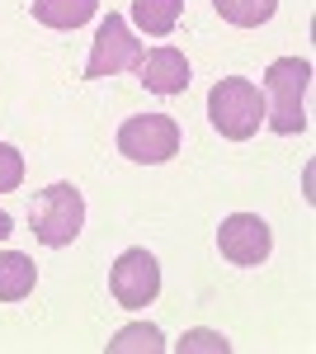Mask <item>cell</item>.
Returning a JSON list of instances; mask_svg holds the SVG:
<instances>
[{
    "instance_id": "cell-14",
    "label": "cell",
    "mask_w": 316,
    "mask_h": 354,
    "mask_svg": "<svg viewBox=\"0 0 316 354\" xmlns=\"http://www.w3.org/2000/svg\"><path fill=\"white\" fill-rule=\"evenodd\" d=\"M19 185H24V156L10 142H0V194H15Z\"/></svg>"
},
{
    "instance_id": "cell-8",
    "label": "cell",
    "mask_w": 316,
    "mask_h": 354,
    "mask_svg": "<svg viewBox=\"0 0 316 354\" xmlns=\"http://www.w3.org/2000/svg\"><path fill=\"white\" fill-rule=\"evenodd\" d=\"M137 76L142 85L151 90V95H185L189 90V57L180 48H151V53H142L137 62Z\"/></svg>"
},
{
    "instance_id": "cell-2",
    "label": "cell",
    "mask_w": 316,
    "mask_h": 354,
    "mask_svg": "<svg viewBox=\"0 0 316 354\" xmlns=\"http://www.w3.org/2000/svg\"><path fill=\"white\" fill-rule=\"evenodd\" d=\"M208 123L222 137H232V142L255 137V133H260V123H264L260 85L245 81V76H222V81L208 90Z\"/></svg>"
},
{
    "instance_id": "cell-15",
    "label": "cell",
    "mask_w": 316,
    "mask_h": 354,
    "mask_svg": "<svg viewBox=\"0 0 316 354\" xmlns=\"http://www.w3.org/2000/svg\"><path fill=\"white\" fill-rule=\"evenodd\" d=\"M189 350H212V354H227V350H232V340H222L217 330H189L185 340H180V354H189Z\"/></svg>"
},
{
    "instance_id": "cell-5",
    "label": "cell",
    "mask_w": 316,
    "mask_h": 354,
    "mask_svg": "<svg viewBox=\"0 0 316 354\" xmlns=\"http://www.w3.org/2000/svg\"><path fill=\"white\" fill-rule=\"evenodd\" d=\"M142 62V43L132 38V28L123 15H109L95 43H90V57H85V81H104V76H118V71H137Z\"/></svg>"
},
{
    "instance_id": "cell-12",
    "label": "cell",
    "mask_w": 316,
    "mask_h": 354,
    "mask_svg": "<svg viewBox=\"0 0 316 354\" xmlns=\"http://www.w3.org/2000/svg\"><path fill=\"white\" fill-rule=\"evenodd\" d=\"M212 10H217L227 24H236V28H260V24L274 19L279 0H212Z\"/></svg>"
},
{
    "instance_id": "cell-9",
    "label": "cell",
    "mask_w": 316,
    "mask_h": 354,
    "mask_svg": "<svg viewBox=\"0 0 316 354\" xmlns=\"http://www.w3.org/2000/svg\"><path fill=\"white\" fill-rule=\"evenodd\" d=\"M28 10H33L38 24H48V28H80L95 19L100 0H33Z\"/></svg>"
},
{
    "instance_id": "cell-10",
    "label": "cell",
    "mask_w": 316,
    "mask_h": 354,
    "mask_svg": "<svg viewBox=\"0 0 316 354\" xmlns=\"http://www.w3.org/2000/svg\"><path fill=\"white\" fill-rule=\"evenodd\" d=\"M33 283H38V265L19 250H5L0 255V302H24Z\"/></svg>"
},
{
    "instance_id": "cell-1",
    "label": "cell",
    "mask_w": 316,
    "mask_h": 354,
    "mask_svg": "<svg viewBox=\"0 0 316 354\" xmlns=\"http://www.w3.org/2000/svg\"><path fill=\"white\" fill-rule=\"evenodd\" d=\"M307 85H312V62H302V57H279V62H269L260 95H264V123L279 137H292V133L307 128V113H302Z\"/></svg>"
},
{
    "instance_id": "cell-11",
    "label": "cell",
    "mask_w": 316,
    "mask_h": 354,
    "mask_svg": "<svg viewBox=\"0 0 316 354\" xmlns=\"http://www.w3.org/2000/svg\"><path fill=\"white\" fill-rule=\"evenodd\" d=\"M185 15V0H132V24L151 38H170Z\"/></svg>"
},
{
    "instance_id": "cell-13",
    "label": "cell",
    "mask_w": 316,
    "mask_h": 354,
    "mask_svg": "<svg viewBox=\"0 0 316 354\" xmlns=\"http://www.w3.org/2000/svg\"><path fill=\"white\" fill-rule=\"evenodd\" d=\"M123 350H151V354H160V350H165V340H160L156 326H123L113 340H109V354H123Z\"/></svg>"
},
{
    "instance_id": "cell-7",
    "label": "cell",
    "mask_w": 316,
    "mask_h": 354,
    "mask_svg": "<svg viewBox=\"0 0 316 354\" xmlns=\"http://www.w3.org/2000/svg\"><path fill=\"white\" fill-rule=\"evenodd\" d=\"M109 288H113L118 307H147V302H156V293H160L156 255L142 250V245L123 250V255L113 260V270H109Z\"/></svg>"
},
{
    "instance_id": "cell-16",
    "label": "cell",
    "mask_w": 316,
    "mask_h": 354,
    "mask_svg": "<svg viewBox=\"0 0 316 354\" xmlns=\"http://www.w3.org/2000/svg\"><path fill=\"white\" fill-rule=\"evenodd\" d=\"M10 232H15V222H10V213H0V241H5Z\"/></svg>"
},
{
    "instance_id": "cell-4",
    "label": "cell",
    "mask_w": 316,
    "mask_h": 354,
    "mask_svg": "<svg viewBox=\"0 0 316 354\" xmlns=\"http://www.w3.org/2000/svg\"><path fill=\"white\" fill-rule=\"evenodd\" d=\"M118 151L137 165H160L180 151V123L170 113H132L118 128Z\"/></svg>"
},
{
    "instance_id": "cell-6",
    "label": "cell",
    "mask_w": 316,
    "mask_h": 354,
    "mask_svg": "<svg viewBox=\"0 0 316 354\" xmlns=\"http://www.w3.org/2000/svg\"><path fill=\"white\" fill-rule=\"evenodd\" d=\"M217 250H222V260H232L241 270H255L274 250V232L260 213H232L217 227Z\"/></svg>"
},
{
    "instance_id": "cell-3",
    "label": "cell",
    "mask_w": 316,
    "mask_h": 354,
    "mask_svg": "<svg viewBox=\"0 0 316 354\" xmlns=\"http://www.w3.org/2000/svg\"><path fill=\"white\" fill-rule=\"evenodd\" d=\"M28 222H33V236L48 245V250H62V245H71L80 236V227H85V198H80L76 185H48V189L33 198V208H28Z\"/></svg>"
}]
</instances>
